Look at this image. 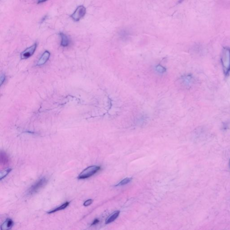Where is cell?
Returning <instances> with one entry per match:
<instances>
[{
  "label": "cell",
  "mask_w": 230,
  "mask_h": 230,
  "mask_svg": "<svg viewBox=\"0 0 230 230\" xmlns=\"http://www.w3.org/2000/svg\"><path fill=\"white\" fill-rule=\"evenodd\" d=\"M132 178H125L124 179L122 180L120 182H119L118 184L116 185V186H123V185H126V184H128L129 183L131 180H132Z\"/></svg>",
  "instance_id": "obj_13"
},
{
  "label": "cell",
  "mask_w": 230,
  "mask_h": 230,
  "mask_svg": "<svg viewBox=\"0 0 230 230\" xmlns=\"http://www.w3.org/2000/svg\"><path fill=\"white\" fill-rule=\"evenodd\" d=\"M48 0H38V3H41L44 2Z\"/></svg>",
  "instance_id": "obj_17"
},
{
  "label": "cell",
  "mask_w": 230,
  "mask_h": 230,
  "mask_svg": "<svg viewBox=\"0 0 230 230\" xmlns=\"http://www.w3.org/2000/svg\"><path fill=\"white\" fill-rule=\"evenodd\" d=\"M69 202H66L65 203H64L63 205H61L60 206L56 208H55V209H52V210H50V211H49L48 212V214H52V213H55V212H57V211H60V210H63V209H65L66 208L68 205H69Z\"/></svg>",
  "instance_id": "obj_9"
},
{
  "label": "cell",
  "mask_w": 230,
  "mask_h": 230,
  "mask_svg": "<svg viewBox=\"0 0 230 230\" xmlns=\"http://www.w3.org/2000/svg\"><path fill=\"white\" fill-rule=\"evenodd\" d=\"M60 36L61 38V46L63 47L68 46L70 43V39L63 32L60 33Z\"/></svg>",
  "instance_id": "obj_8"
},
{
  "label": "cell",
  "mask_w": 230,
  "mask_h": 230,
  "mask_svg": "<svg viewBox=\"0 0 230 230\" xmlns=\"http://www.w3.org/2000/svg\"><path fill=\"white\" fill-rule=\"evenodd\" d=\"M85 13L86 8L83 5H80L77 7L73 13L71 15V17L74 21H79L81 19L84 17Z\"/></svg>",
  "instance_id": "obj_4"
},
{
  "label": "cell",
  "mask_w": 230,
  "mask_h": 230,
  "mask_svg": "<svg viewBox=\"0 0 230 230\" xmlns=\"http://www.w3.org/2000/svg\"><path fill=\"white\" fill-rule=\"evenodd\" d=\"M13 225V222L11 219H7L1 226V230H10L12 227Z\"/></svg>",
  "instance_id": "obj_7"
},
{
  "label": "cell",
  "mask_w": 230,
  "mask_h": 230,
  "mask_svg": "<svg viewBox=\"0 0 230 230\" xmlns=\"http://www.w3.org/2000/svg\"><path fill=\"white\" fill-rule=\"evenodd\" d=\"M9 160L8 156L6 154L3 152H1V164L4 165H6L8 164Z\"/></svg>",
  "instance_id": "obj_11"
},
{
  "label": "cell",
  "mask_w": 230,
  "mask_h": 230,
  "mask_svg": "<svg viewBox=\"0 0 230 230\" xmlns=\"http://www.w3.org/2000/svg\"><path fill=\"white\" fill-rule=\"evenodd\" d=\"M11 170L12 169L9 168V169H5V170L1 172V173H0V179H1V180L4 178H5L10 173V172L11 171Z\"/></svg>",
  "instance_id": "obj_12"
},
{
  "label": "cell",
  "mask_w": 230,
  "mask_h": 230,
  "mask_svg": "<svg viewBox=\"0 0 230 230\" xmlns=\"http://www.w3.org/2000/svg\"><path fill=\"white\" fill-rule=\"evenodd\" d=\"M37 43H35L31 46L28 48L27 49H25L21 55L22 59H27V58L30 57L34 54L36 49H37Z\"/></svg>",
  "instance_id": "obj_5"
},
{
  "label": "cell",
  "mask_w": 230,
  "mask_h": 230,
  "mask_svg": "<svg viewBox=\"0 0 230 230\" xmlns=\"http://www.w3.org/2000/svg\"><path fill=\"white\" fill-rule=\"evenodd\" d=\"M4 79H5V76H4V75H1V84H2V83L3 82V81H4Z\"/></svg>",
  "instance_id": "obj_15"
},
{
  "label": "cell",
  "mask_w": 230,
  "mask_h": 230,
  "mask_svg": "<svg viewBox=\"0 0 230 230\" xmlns=\"http://www.w3.org/2000/svg\"><path fill=\"white\" fill-rule=\"evenodd\" d=\"M99 220H98V219H95V220L93 221V222L92 223V225H95L96 224L98 223H99Z\"/></svg>",
  "instance_id": "obj_16"
},
{
  "label": "cell",
  "mask_w": 230,
  "mask_h": 230,
  "mask_svg": "<svg viewBox=\"0 0 230 230\" xmlns=\"http://www.w3.org/2000/svg\"><path fill=\"white\" fill-rule=\"evenodd\" d=\"M221 62L225 74L228 75L230 72V49L224 48L221 55Z\"/></svg>",
  "instance_id": "obj_1"
},
{
  "label": "cell",
  "mask_w": 230,
  "mask_h": 230,
  "mask_svg": "<svg viewBox=\"0 0 230 230\" xmlns=\"http://www.w3.org/2000/svg\"><path fill=\"white\" fill-rule=\"evenodd\" d=\"M48 182L47 179L46 178H42L40 179L36 183H34L29 189L27 194L28 196H31L38 192L42 187H44Z\"/></svg>",
  "instance_id": "obj_2"
},
{
  "label": "cell",
  "mask_w": 230,
  "mask_h": 230,
  "mask_svg": "<svg viewBox=\"0 0 230 230\" xmlns=\"http://www.w3.org/2000/svg\"><path fill=\"white\" fill-rule=\"evenodd\" d=\"M50 53L48 51H45L41 56L40 58L39 61H38L37 65L41 66L44 64L48 60L49 57H50Z\"/></svg>",
  "instance_id": "obj_6"
},
{
  "label": "cell",
  "mask_w": 230,
  "mask_h": 230,
  "mask_svg": "<svg viewBox=\"0 0 230 230\" xmlns=\"http://www.w3.org/2000/svg\"><path fill=\"white\" fill-rule=\"evenodd\" d=\"M93 201V200L92 199H88V200H86V201L84 202V205L85 206H88L90 205L92 203Z\"/></svg>",
  "instance_id": "obj_14"
},
{
  "label": "cell",
  "mask_w": 230,
  "mask_h": 230,
  "mask_svg": "<svg viewBox=\"0 0 230 230\" xmlns=\"http://www.w3.org/2000/svg\"><path fill=\"white\" fill-rule=\"evenodd\" d=\"M119 211H117L115 212V213H113L110 217H109L108 219H107L106 221V224H109L110 223H111V222H113L115 221V219L118 217L119 215Z\"/></svg>",
  "instance_id": "obj_10"
},
{
  "label": "cell",
  "mask_w": 230,
  "mask_h": 230,
  "mask_svg": "<svg viewBox=\"0 0 230 230\" xmlns=\"http://www.w3.org/2000/svg\"><path fill=\"white\" fill-rule=\"evenodd\" d=\"M100 169V167L99 166L95 165L89 166L81 172L78 175V178L79 179H84L90 178L99 171Z\"/></svg>",
  "instance_id": "obj_3"
}]
</instances>
